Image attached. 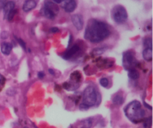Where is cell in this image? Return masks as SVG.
<instances>
[{
  "label": "cell",
  "mask_w": 153,
  "mask_h": 128,
  "mask_svg": "<svg viewBox=\"0 0 153 128\" xmlns=\"http://www.w3.org/2000/svg\"><path fill=\"white\" fill-rule=\"evenodd\" d=\"M110 30L105 22L97 19H91L87 26L85 37L92 43H100L107 38Z\"/></svg>",
  "instance_id": "cell-1"
},
{
  "label": "cell",
  "mask_w": 153,
  "mask_h": 128,
  "mask_svg": "<svg viewBox=\"0 0 153 128\" xmlns=\"http://www.w3.org/2000/svg\"><path fill=\"white\" fill-rule=\"evenodd\" d=\"M79 49H80V47L78 45H74L64 54L63 57L66 59H69V58H72L73 55H76V53H78L79 52Z\"/></svg>",
  "instance_id": "cell-8"
},
{
  "label": "cell",
  "mask_w": 153,
  "mask_h": 128,
  "mask_svg": "<svg viewBox=\"0 0 153 128\" xmlns=\"http://www.w3.org/2000/svg\"><path fill=\"white\" fill-rule=\"evenodd\" d=\"M144 46L146 48L152 49V38L151 37H147L144 40Z\"/></svg>",
  "instance_id": "cell-17"
},
{
  "label": "cell",
  "mask_w": 153,
  "mask_h": 128,
  "mask_svg": "<svg viewBox=\"0 0 153 128\" xmlns=\"http://www.w3.org/2000/svg\"><path fill=\"white\" fill-rule=\"evenodd\" d=\"M100 85H102V87H108L109 84V81L107 78H102L100 81Z\"/></svg>",
  "instance_id": "cell-18"
},
{
  "label": "cell",
  "mask_w": 153,
  "mask_h": 128,
  "mask_svg": "<svg viewBox=\"0 0 153 128\" xmlns=\"http://www.w3.org/2000/svg\"><path fill=\"white\" fill-rule=\"evenodd\" d=\"M41 14L45 17L48 18V19H54L55 17V12L48 7H46V6H44L41 9Z\"/></svg>",
  "instance_id": "cell-10"
},
{
  "label": "cell",
  "mask_w": 153,
  "mask_h": 128,
  "mask_svg": "<svg viewBox=\"0 0 153 128\" xmlns=\"http://www.w3.org/2000/svg\"><path fill=\"white\" fill-rule=\"evenodd\" d=\"M50 31L51 32H58V28H52L50 29Z\"/></svg>",
  "instance_id": "cell-21"
},
{
  "label": "cell",
  "mask_w": 153,
  "mask_h": 128,
  "mask_svg": "<svg viewBox=\"0 0 153 128\" xmlns=\"http://www.w3.org/2000/svg\"><path fill=\"white\" fill-rule=\"evenodd\" d=\"M72 22H73L74 26L77 28L79 31L82 29L84 25V21L82 16L80 14H74L72 16Z\"/></svg>",
  "instance_id": "cell-6"
},
{
  "label": "cell",
  "mask_w": 153,
  "mask_h": 128,
  "mask_svg": "<svg viewBox=\"0 0 153 128\" xmlns=\"http://www.w3.org/2000/svg\"><path fill=\"white\" fill-rule=\"evenodd\" d=\"M15 7V3L13 1H10L6 2L5 4L3 6V11H4V18H6L7 16V15L12 11V10H14Z\"/></svg>",
  "instance_id": "cell-9"
},
{
  "label": "cell",
  "mask_w": 153,
  "mask_h": 128,
  "mask_svg": "<svg viewBox=\"0 0 153 128\" xmlns=\"http://www.w3.org/2000/svg\"><path fill=\"white\" fill-rule=\"evenodd\" d=\"M143 57L146 61H151L152 59V49H149V48H146L143 51Z\"/></svg>",
  "instance_id": "cell-13"
},
{
  "label": "cell",
  "mask_w": 153,
  "mask_h": 128,
  "mask_svg": "<svg viewBox=\"0 0 153 128\" xmlns=\"http://www.w3.org/2000/svg\"><path fill=\"white\" fill-rule=\"evenodd\" d=\"M2 81H3V76H2V75L0 74V84L2 82Z\"/></svg>",
  "instance_id": "cell-23"
},
{
  "label": "cell",
  "mask_w": 153,
  "mask_h": 128,
  "mask_svg": "<svg viewBox=\"0 0 153 128\" xmlns=\"http://www.w3.org/2000/svg\"><path fill=\"white\" fill-rule=\"evenodd\" d=\"M111 17L117 23H123L127 20L128 13L123 6L117 4L112 8Z\"/></svg>",
  "instance_id": "cell-4"
},
{
  "label": "cell",
  "mask_w": 153,
  "mask_h": 128,
  "mask_svg": "<svg viewBox=\"0 0 153 128\" xmlns=\"http://www.w3.org/2000/svg\"><path fill=\"white\" fill-rule=\"evenodd\" d=\"M49 73H51V74H52V75L55 74V72H54V70H52V69H49Z\"/></svg>",
  "instance_id": "cell-22"
},
{
  "label": "cell",
  "mask_w": 153,
  "mask_h": 128,
  "mask_svg": "<svg viewBox=\"0 0 153 128\" xmlns=\"http://www.w3.org/2000/svg\"><path fill=\"white\" fill-rule=\"evenodd\" d=\"M12 48H13V46L11 43H7V42H3L1 44V52L5 55H8L11 52Z\"/></svg>",
  "instance_id": "cell-12"
},
{
  "label": "cell",
  "mask_w": 153,
  "mask_h": 128,
  "mask_svg": "<svg viewBox=\"0 0 153 128\" xmlns=\"http://www.w3.org/2000/svg\"><path fill=\"white\" fill-rule=\"evenodd\" d=\"M137 64L135 55L132 51H127L124 52L123 56V65L126 70L134 69V66Z\"/></svg>",
  "instance_id": "cell-5"
},
{
  "label": "cell",
  "mask_w": 153,
  "mask_h": 128,
  "mask_svg": "<svg viewBox=\"0 0 153 128\" xmlns=\"http://www.w3.org/2000/svg\"><path fill=\"white\" fill-rule=\"evenodd\" d=\"M61 4H63L62 7H64L65 11L67 12V13H71L76 8V2L74 0L64 1L61 2Z\"/></svg>",
  "instance_id": "cell-7"
},
{
  "label": "cell",
  "mask_w": 153,
  "mask_h": 128,
  "mask_svg": "<svg viewBox=\"0 0 153 128\" xmlns=\"http://www.w3.org/2000/svg\"><path fill=\"white\" fill-rule=\"evenodd\" d=\"M124 112L127 118L133 123H139L143 121L146 114L141 103L138 100H134L128 103L126 106Z\"/></svg>",
  "instance_id": "cell-2"
},
{
  "label": "cell",
  "mask_w": 153,
  "mask_h": 128,
  "mask_svg": "<svg viewBox=\"0 0 153 128\" xmlns=\"http://www.w3.org/2000/svg\"><path fill=\"white\" fill-rule=\"evenodd\" d=\"M123 97L122 95H116L113 98V103H114L115 105H121L123 103Z\"/></svg>",
  "instance_id": "cell-15"
},
{
  "label": "cell",
  "mask_w": 153,
  "mask_h": 128,
  "mask_svg": "<svg viewBox=\"0 0 153 128\" xmlns=\"http://www.w3.org/2000/svg\"><path fill=\"white\" fill-rule=\"evenodd\" d=\"M19 44L21 45V46H22V48H23L24 49H25V43H24L23 40H21V39H19Z\"/></svg>",
  "instance_id": "cell-20"
},
{
  "label": "cell",
  "mask_w": 153,
  "mask_h": 128,
  "mask_svg": "<svg viewBox=\"0 0 153 128\" xmlns=\"http://www.w3.org/2000/svg\"><path fill=\"white\" fill-rule=\"evenodd\" d=\"M36 6H37V2L35 1H34V0H28V1H25L24 2L22 9H23L25 12H28L30 10H33Z\"/></svg>",
  "instance_id": "cell-11"
},
{
  "label": "cell",
  "mask_w": 153,
  "mask_h": 128,
  "mask_svg": "<svg viewBox=\"0 0 153 128\" xmlns=\"http://www.w3.org/2000/svg\"><path fill=\"white\" fill-rule=\"evenodd\" d=\"M97 92L95 88L88 86L85 89L82 98V104L80 106L81 109H88L89 107L94 106L97 101Z\"/></svg>",
  "instance_id": "cell-3"
},
{
  "label": "cell",
  "mask_w": 153,
  "mask_h": 128,
  "mask_svg": "<svg viewBox=\"0 0 153 128\" xmlns=\"http://www.w3.org/2000/svg\"><path fill=\"white\" fill-rule=\"evenodd\" d=\"M128 77L131 79H133V80H136V79H138L140 77V73L137 71L136 69H131V70H128Z\"/></svg>",
  "instance_id": "cell-14"
},
{
  "label": "cell",
  "mask_w": 153,
  "mask_h": 128,
  "mask_svg": "<svg viewBox=\"0 0 153 128\" xmlns=\"http://www.w3.org/2000/svg\"><path fill=\"white\" fill-rule=\"evenodd\" d=\"M92 126V121L91 119H86L82 121V125L81 128H91Z\"/></svg>",
  "instance_id": "cell-16"
},
{
  "label": "cell",
  "mask_w": 153,
  "mask_h": 128,
  "mask_svg": "<svg viewBox=\"0 0 153 128\" xmlns=\"http://www.w3.org/2000/svg\"><path fill=\"white\" fill-rule=\"evenodd\" d=\"M44 76H45V74H44V73H43V71L39 72L38 74H37V76H38L39 79H43V78L44 77Z\"/></svg>",
  "instance_id": "cell-19"
}]
</instances>
